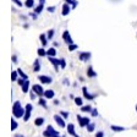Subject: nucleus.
Segmentation results:
<instances>
[{
  "label": "nucleus",
  "instance_id": "nucleus-4",
  "mask_svg": "<svg viewBox=\"0 0 137 137\" xmlns=\"http://www.w3.org/2000/svg\"><path fill=\"white\" fill-rule=\"evenodd\" d=\"M53 118H54L55 122H56V124H58V125H59V126H60L61 129H64V127L67 126V125L65 124V119H64V118H61L60 114H55V115L53 116Z\"/></svg>",
  "mask_w": 137,
  "mask_h": 137
},
{
  "label": "nucleus",
  "instance_id": "nucleus-38",
  "mask_svg": "<svg viewBox=\"0 0 137 137\" xmlns=\"http://www.w3.org/2000/svg\"><path fill=\"white\" fill-rule=\"evenodd\" d=\"M78 5V1H77V0H73V1H72V4H71V7H72V10H73V9H76V6Z\"/></svg>",
  "mask_w": 137,
  "mask_h": 137
},
{
  "label": "nucleus",
  "instance_id": "nucleus-20",
  "mask_svg": "<svg viewBox=\"0 0 137 137\" xmlns=\"http://www.w3.org/2000/svg\"><path fill=\"white\" fill-rule=\"evenodd\" d=\"M39 39H40V42H42V45L45 47L47 44H48V37L45 36V34H40L39 36Z\"/></svg>",
  "mask_w": 137,
  "mask_h": 137
},
{
  "label": "nucleus",
  "instance_id": "nucleus-30",
  "mask_svg": "<svg viewBox=\"0 0 137 137\" xmlns=\"http://www.w3.org/2000/svg\"><path fill=\"white\" fill-rule=\"evenodd\" d=\"M94 129H96V125H94L93 122H92V124L89 122V124L87 125V131H88V132H93V131H94Z\"/></svg>",
  "mask_w": 137,
  "mask_h": 137
},
{
  "label": "nucleus",
  "instance_id": "nucleus-43",
  "mask_svg": "<svg viewBox=\"0 0 137 137\" xmlns=\"http://www.w3.org/2000/svg\"><path fill=\"white\" fill-rule=\"evenodd\" d=\"M12 62H14V64H17V56L16 55H12Z\"/></svg>",
  "mask_w": 137,
  "mask_h": 137
},
{
  "label": "nucleus",
  "instance_id": "nucleus-16",
  "mask_svg": "<svg viewBox=\"0 0 137 137\" xmlns=\"http://www.w3.org/2000/svg\"><path fill=\"white\" fill-rule=\"evenodd\" d=\"M87 76L88 77H97V72L93 70V67L92 66H89L87 70Z\"/></svg>",
  "mask_w": 137,
  "mask_h": 137
},
{
  "label": "nucleus",
  "instance_id": "nucleus-14",
  "mask_svg": "<svg viewBox=\"0 0 137 137\" xmlns=\"http://www.w3.org/2000/svg\"><path fill=\"white\" fill-rule=\"evenodd\" d=\"M54 96H55V93H54V91L53 89H47V91H44V98H47V99H53L54 98Z\"/></svg>",
  "mask_w": 137,
  "mask_h": 137
},
{
  "label": "nucleus",
  "instance_id": "nucleus-36",
  "mask_svg": "<svg viewBox=\"0 0 137 137\" xmlns=\"http://www.w3.org/2000/svg\"><path fill=\"white\" fill-rule=\"evenodd\" d=\"M91 115L93 116V118H96V116H98V110H97V109H94V108H93V110L91 111Z\"/></svg>",
  "mask_w": 137,
  "mask_h": 137
},
{
  "label": "nucleus",
  "instance_id": "nucleus-5",
  "mask_svg": "<svg viewBox=\"0 0 137 137\" xmlns=\"http://www.w3.org/2000/svg\"><path fill=\"white\" fill-rule=\"evenodd\" d=\"M32 110H33L32 104H29V103H28V104L25 107V116H23V121H28V120H29Z\"/></svg>",
  "mask_w": 137,
  "mask_h": 137
},
{
  "label": "nucleus",
  "instance_id": "nucleus-9",
  "mask_svg": "<svg viewBox=\"0 0 137 137\" xmlns=\"http://www.w3.org/2000/svg\"><path fill=\"white\" fill-rule=\"evenodd\" d=\"M32 89L36 92V94L38 96V97H42V96H44V89L43 87L40 86V85H33L32 86Z\"/></svg>",
  "mask_w": 137,
  "mask_h": 137
},
{
  "label": "nucleus",
  "instance_id": "nucleus-31",
  "mask_svg": "<svg viewBox=\"0 0 137 137\" xmlns=\"http://www.w3.org/2000/svg\"><path fill=\"white\" fill-rule=\"evenodd\" d=\"M37 53H38V56H45L47 55V50H44L43 48H39L37 50Z\"/></svg>",
  "mask_w": 137,
  "mask_h": 137
},
{
  "label": "nucleus",
  "instance_id": "nucleus-21",
  "mask_svg": "<svg viewBox=\"0 0 137 137\" xmlns=\"http://www.w3.org/2000/svg\"><path fill=\"white\" fill-rule=\"evenodd\" d=\"M92 110H93V108L91 105H82L81 107V111H83V113H91Z\"/></svg>",
  "mask_w": 137,
  "mask_h": 137
},
{
  "label": "nucleus",
  "instance_id": "nucleus-18",
  "mask_svg": "<svg viewBox=\"0 0 137 137\" xmlns=\"http://www.w3.org/2000/svg\"><path fill=\"white\" fill-rule=\"evenodd\" d=\"M110 129L113 130L114 132H121V131H125L126 129L125 127H122V126H116V125H111L110 126Z\"/></svg>",
  "mask_w": 137,
  "mask_h": 137
},
{
  "label": "nucleus",
  "instance_id": "nucleus-19",
  "mask_svg": "<svg viewBox=\"0 0 137 137\" xmlns=\"http://www.w3.org/2000/svg\"><path fill=\"white\" fill-rule=\"evenodd\" d=\"M17 127H18V124H17V121H16V118L14 116V118L11 119V130H12V131H15Z\"/></svg>",
  "mask_w": 137,
  "mask_h": 137
},
{
  "label": "nucleus",
  "instance_id": "nucleus-2",
  "mask_svg": "<svg viewBox=\"0 0 137 137\" xmlns=\"http://www.w3.org/2000/svg\"><path fill=\"white\" fill-rule=\"evenodd\" d=\"M43 136L44 137H60V132L54 130V127L51 126V125H48V126H47V130L43 132Z\"/></svg>",
  "mask_w": 137,
  "mask_h": 137
},
{
  "label": "nucleus",
  "instance_id": "nucleus-50",
  "mask_svg": "<svg viewBox=\"0 0 137 137\" xmlns=\"http://www.w3.org/2000/svg\"><path fill=\"white\" fill-rule=\"evenodd\" d=\"M136 111H137V105H136Z\"/></svg>",
  "mask_w": 137,
  "mask_h": 137
},
{
  "label": "nucleus",
  "instance_id": "nucleus-6",
  "mask_svg": "<svg viewBox=\"0 0 137 137\" xmlns=\"http://www.w3.org/2000/svg\"><path fill=\"white\" fill-rule=\"evenodd\" d=\"M62 39H64V42H65L66 44H73V39H72L71 34H70V32L69 31H65V32L62 33Z\"/></svg>",
  "mask_w": 137,
  "mask_h": 137
},
{
  "label": "nucleus",
  "instance_id": "nucleus-49",
  "mask_svg": "<svg viewBox=\"0 0 137 137\" xmlns=\"http://www.w3.org/2000/svg\"><path fill=\"white\" fill-rule=\"evenodd\" d=\"M44 3H45V0H39V4H43L44 5Z\"/></svg>",
  "mask_w": 137,
  "mask_h": 137
},
{
  "label": "nucleus",
  "instance_id": "nucleus-46",
  "mask_svg": "<svg viewBox=\"0 0 137 137\" xmlns=\"http://www.w3.org/2000/svg\"><path fill=\"white\" fill-rule=\"evenodd\" d=\"M66 1V4H69V5H71L72 4V1H73V0H65Z\"/></svg>",
  "mask_w": 137,
  "mask_h": 137
},
{
  "label": "nucleus",
  "instance_id": "nucleus-7",
  "mask_svg": "<svg viewBox=\"0 0 137 137\" xmlns=\"http://www.w3.org/2000/svg\"><path fill=\"white\" fill-rule=\"evenodd\" d=\"M49 61L54 65V69L55 71H59V66H60V59H56L55 56H48Z\"/></svg>",
  "mask_w": 137,
  "mask_h": 137
},
{
  "label": "nucleus",
  "instance_id": "nucleus-48",
  "mask_svg": "<svg viewBox=\"0 0 137 137\" xmlns=\"http://www.w3.org/2000/svg\"><path fill=\"white\" fill-rule=\"evenodd\" d=\"M64 83H65V85H69V81H67V78H65V80H64Z\"/></svg>",
  "mask_w": 137,
  "mask_h": 137
},
{
  "label": "nucleus",
  "instance_id": "nucleus-35",
  "mask_svg": "<svg viewBox=\"0 0 137 137\" xmlns=\"http://www.w3.org/2000/svg\"><path fill=\"white\" fill-rule=\"evenodd\" d=\"M60 115L64 118V119H67L69 118V113L67 111H60Z\"/></svg>",
  "mask_w": 137,
  "mask_h": 137
},
{
  "label": "nucleus",
  "instance_id": "nucleus-22",
  "mask_svg": "<svg viewBox=\"0 0 137 137\" xmlns=\"http://www.w3.org/2000/svg\"><path fill=\"white\" fill-rule=\"evenodd\" d=\"M38 104L42 105L44 109H47V108H48V105H47V98H42V97H40L38 100Z\"/></svg>",
  "mask_w": 137,
  "mask_h": 137
},
{
  "label": "nucleus",
  "instance_id": "nucleus-25",
  "mask_svg": "<svg viewBox=\"0 0 137 137\" xmlns=\"http://www.w3.org/2000/svg\"><path fill=\"white\" fill-rule=\"evenodd\" d=\"M56 55V50L55 48H49L47 50V56H55Z\"/></svg>",
  "mask_w": 137,
  "mask_h": 137
},
{
  "label": "nucleus",
  "instance_id": "nucleus-47",
  "mask_svg": "<svg viewBox=\"0 0 137 137\" xmlns=\"http://www.w3.org/2000/svg\"><path fill=\"white\" fill-rule=\"evenodd\" d=\"M14 137H25V136H23V135H20V133H16Z\"/></svg>",
  "mask_w": 137,
  "mask_h": 137
},
{
  "label": "nucleus",
  "instance_id": "nucleus-12",
  "mask_svg": "<svg viewBox=\"0 0 137 137\" xmlns=\"http://www.w3.org/2000/svg\"><path fill=\"white\" fill-rule=\"evenodd\" d=\"M82 92H83V97H85L86 99H88V100H93V99L96 98V94H89L88 93L87 87H82Z\"/></svg>",
  "mask_w": 137,
  "mask_h": 137
},
{
  "label": "nucleus",
  "instance_id": "nucleus-34",
  "mask_svg": "<svg viewBox=\"0 0 137 137\" xmlns=\"http://www.w3.org/2000/svg\"><path fill=\"white\" fill-rule=\"evenodd\" d=\"M60 66H61V69H65L66 67V60L64 59V58H61L60 59Z\"/></svg>",
  "mask_w": 137,
  "mask_h": 137
},
{
  "label": "nucleus",
  "instance_id": "nucleus-27",
  "mask_svg": "<svg viewBox=\"0 0 137 137\" xmlns=\"http://www.w3.org/2000/svg\"><path fill=\"white\" fill-rule=\"evenodd\" d=\"M20 76V75H18V72H17V70L16 71H12V73H11V80H12V82H15V81H17V80H18V78H17V77Z\"/></svg>",
  "mask_w": 137,
  "mask_h": 137
},
{
  "label": "nucleus",
  "instance_id": "nucleus-24",
  "mask_svg": "<svg viewBox=\"0 0 137 137\" xmlns=\"http://www.w3.org/2000/svg\"><path fill=\"white\" fill-rule=\"evenodd\" d=\"M25 6L28 7V9L34 7V0H26V1H25Z\"/></svg>",
  "mask_w": 137,
  "mask_h": 137
},
{
  "label": "nucleus",
  "instance_id": "nucleus-44",
  "mask_svg": "<svg viewBox=\"0 0 137 137\" xmlns=\"http://www.w3.org/2000/svg\"><path fill=\"white\" fill-rule=\"evenodd\" d=\"M29 15L32 16L33 20H36V18H37V15H38V14H36V12H34V14H29Z\"/></svg>",
  "mask_w": 137,
  "mask_h": 137
},
{
  "label": "nucleus",
  "instance_id": "nucleus-41",
  "mask_svg": "<svg viewBox=\"0 0 137 137\" xmlns=\"http://www.w3.org/2000/svg\"><path fill=\"white\" fill-rule=\"evenodd\" d=\"M29 96H31V99H34L36 98V96H37V94H36V92H34V91H31V93H29Z\"/></svg>",
  "mask_w": 137,
  "mask_h": 137
},
{
  "label": "nucleus",
  "instance_id": "nucleus-8",
  "mask_svg": "<svg viewBox=\"0 0 137 137\" xmlns=\"http://www.w3.org/2000/svg\"><path fill=\"white\" fill-rule=\"evenodd\" d=\"M38 80L42 82V85H50V83L53 82V78L49 76H45V75H40L38 76Z\"/></svg>",
  "mask_w": 137,
  "mask_h": 137
},
{
  "label": "nucleus",
  "instance_id": "nucleus-32",
  "mask_svg": "<svg viewBox=\"0 0 137 137\" xmlns=\"http://www.w3.org/2000/svg\"><path fill=\"white\" fill-rule=\"evenodd\" d=\"M54 34H55L54 29H49V31H48V34H47V37H48V39H51L53 37H54Z\"/></svg>",
  "mask_w": 137,
  "mask_h": 137
},
{
  "label": "nucleus",
  "instance_id": "nucleus-40",
  "mask_svg": "<svg viewBox=\"0 0 137 137\" xmlns=\"http://www.w3.org/2000/svg\"><path fill=\"white\" fill-rule=\"evenodd\" d=\"M96 137H104V132L103 131H98L96 133Z\"/></svg>",
  "mask_w": 137,
  "mask_h": 137
},
{
  "label": "nucleus",
  "instance_id": "nucleus-37",
  "mask_svg": "<svg viewBox=\"0 0 137 137\" xmlns=\"http://www.w3.org/2000/svg\"><path fill=\"white\" fill-rule=\"evenodd\" d=\"M25 81H26V80L21 77V78H18V80H17V83H18V85H20V86L22 87V86H23V83H25Z\"/></svg>",
  "mask_w": 137,
  "mask_h": 137
},
{
  "label": "nucleus",
  "instance_id": "nucleus-26",
  "mask_svg": "<svg viewBox=\"0 0 137 137\" xmlns=\"http://www.w3.org/2000/svg\"><path fill=\"white\" fill-rule=\"evenodd\" d=\"M75 104L77 105V107H82L83 105V100L81 97H75Z\"/></svg>",
  "mask_w": 137,
  "mask_h": 137
},
{
  "label": "nucleus",
  "instance_id": "nucleus-29",
  "mask_svg": "<svg viewBox=\"0 0 137 137\" xmlns=\"http://www.w3.org/2000/svg\"><path fill=\"white\" fill-rule=\"evenodd\" d=\"M17 72H18V75H20V77H22V78H25V80H27L28 76L25 73V72L22 71V69H17Z\"/></svg>",
  "mask_w": 137,
  "mask_h": 137
},
{
  "label": "nucleus",
  "instance_id": "nucleus-39",
  "mask_svg": "<svg viewBox=\"0 0 137 137\" xmlns=\"http://www.w3.org/2000/svg\"><path fill=\"white\" fill-rule=\"evenodd\" d=\"M47 11H48V12H51V14H53V12L55 11V6H49V7H47Z\"/></svg>",
  "mask_w": 137,
  "mask_h": 137
},
{
  "label": "nucleus",
  "instance_id": "nucleus-17",
  "mask_svg": "<svg viewBox=\"0 0 137 137\" xmlns=\"http://www.w3.org/2000/svg\"><path fill=\"white\" fill-rule=\"evenodd\" d=\"M28 91H29V81L26 80L25 83H23V86H22V92L23 93H28Z\"/></svg>",
  "mask_w": 137,
  "mask_h": 137
},
{
  "label": "nucleus",
  "instance_id": "nucleus-45",
  "mask_svg": "<svg viewBox=\"0 0 137 137\" xmlns=\"http://www.w3.org/2000/svg\"><path fill=\"white\" fill-rule=\"evenodd\" d=\"M53 103H54L55 105H59V104H60V102H59L58 99H54V102H53Z\"/></svg>",
  "mask_w": 137,
  "mask_h": 137
},
{
  "label": "nucleus",
  "instance_id": "nucleus-28",
  "mask_svg": "<svg viewBox=\"0 0 137 137\" xmlns=\"http://www.w3.org/2000/svg\"><path fill=\"white\" fill-rule=\"evenodd\" d=\"M43 9H44V5L43 4H39L37 7H34V12H36V14H40V12L43 11Z\"/></svg>",
  "mask_w": 137,
  "mask_h": 137
},
{
  "label": "nucleus",
  "instance_id": "nucleus-33",
  "mask_svg": "<svg viewBox=\"0 0 137 137\" xmlns=\"http://www.w3.org/2000/svg\"><path fill=\"white\" fill-rule=\"evenodd\" d=\"M78 49V45L77 44H70L69 45V51H73V50Z\"/></svg>",
  "mask_w": 137,
  "mask_h": 137
},
{
  "label": "nucleus",
  "instance_id": "nucleus-13",
  "mask_svg": "<svg viewBox=\"0 0 137 137\" xmlns=\"http://www.w3.org/2000/svg\"><path fill=\"white\" fill-rule=\"evenodd\" d=\"M71 10H72V7H70L69 4H64V5H62V10H61V15H62V16H67V15L71 12Z\"/></svg>",
  "mask_w": 137,
  "mask_h": 137
},
{
  "label": "nucleus",
  "instance_id": "nucleus-23",
  "mask_svg": "<svg viewBox=\"0 0 137 137\" xmlns=\"http://www.w3.org/2000/svg\"><path fill=\"white\" fill-rule=\"evenodd\" d=\"M44 121H45L44 118H37V119L34 120V125H36V126H42L44 124Z\"/></svg>",
  "mask_w": 137,
  "mask_h": 137
},
{
  "label": "nucleus",
  "instance_id": "nucleus-42",
  "mask_svg": "<svg viewBox=\"0 0 137 137\" xmlns=\"http://www.w3.org/2000/svg\"><path fill=\"white\" fill-rule=\"evenodd\" d=\"M12 1H14V3H15L17 6H22V3L20 1V0H12Z\"/></svg>",
  "mask_w": 137,
  "mask_h": 137
},
{
  "label": "nucleus",
  "instance_id": "nucleus-11",
  "mask_svg": "<svg viewBox=\"0 0 137 137\" xmlns=\"http://www.w3.org/2000/svg\"><path fill=\"white\" fill-rule=\"evenodd\" d=\"M66 129H67V133H69V135H71V136H73V137H80L76 133V131H75V125H73V124H69V125L66 126Z\"/></svg>",
  "mask_w": 137,
  "mask_h": 137
},
{
  "label": "nucleus",
  "instance_id": "nucleus-3",
  "mask_svg": "<svg viewBox=\"0 0 137 137\" xmlns=\"http://www.w3.org/2000/svg\"><path fill=\"white\" fill-rule=\"evenodd\" d=\"M77 121H78V125L81 127H86L91 122V119L87 118V116H81V115H77Z\"/></svg>",
  "mask_w": 137,
  "mask_h": 137
},
{
  "label": "nucleus",
  "instance_id": "nucleus-15",
  "mask_svg": "<svg viewBox=\"0 0 137 137\" xmlns=\"http://www.w3.org/2000/svg\"><path fill=\"white\" fill-rule=\"evenodd\" d=\"M39 70H40V62H39V59H36L34 64H33V71L38 72Z\"/></svg>",
  "mask_w": 137,
  "mask_h": 137
},
{
  "label": "nucleus",
  "instance_id": "nucleus-10",
  "mask_svg": "<svg viewBox=\"0 0 137 137\" xmlns=\"http://www.w3.org/2000/svg\"><path fill=\"white\" fill-rule=\"evenodd\" d=\"M91 56H92V54H91L89 51H82V53H80V55H78V58H80L81 61H88L91 59Z\"/></svg>",
  "mask_w": 137,
  "mask_h": 137
},
{
  "label": "nucleus",
  "instance_id": "nucleus-1",
  "mask_svg": "<svg viewBox=\"0 0 137 137\" xmlns=\"http://www.w3.org/2000/svg\"><path fill=\"white\" fill-rule=\"evenodd\" d=\"M12 115L16 119H22L25 116V108H22L21 103L18 100H16L12 105Z\"/></svg>",
  "mask_w": 137,
  "mask_h": 137
}]
</instances>
